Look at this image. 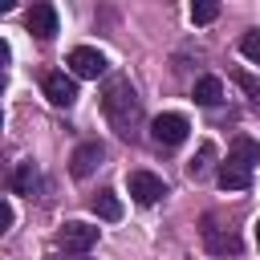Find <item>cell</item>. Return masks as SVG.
<instances>
[{"mask_svg": "<svg viewBox=\"0 0 260 260\" xmlns=\"http://www.w3.org/2000/svg\"><path fill=\"white\" fill-rule=\"evenodd\" d=\"M102 114H106V122H110L122 138L134 134V126H138V118H142V106H138V93L130 89L126 77H110V81H106V89H102Z\"/></svg>", "mask_w": 260, "mask_h": 260, "instance_id": "6da1fadb", "label": "cell"}, {"mask_svg": "<svg viewBox=\"0 0 260 260\" xmlns=\"http://www.w3.org/2000/svg\"><path fill=\"white\" fill-rule=\"evenodd\" d=\"M126 191H130L134 203L150 207V203H158V199L167 195V183H162L158 175H150V171H130V175H126Z\"/></svg>", "mask_w": 260, "mask_h": 260, "instance_id": "7a4b0ae2", "label": "cell"}, {"mask_svg": "<svg viewBox=\"0 0 260 260\" xmlns=\"http://www.w3.org/2000/svg\"><path fill=\"white\" fill-rule=\"evenodd\" d=\"M69 69H73V77L98 81L106 73V53L102 49H89V45H77V49H69Z\"/></svg>", "mask_w": 260, "mask_h": 260, "instance_id": "3957f363", "label": "cell"}, {"mask_svg": "<svg viewBox=\"0 0 260 260\" xmlns=\"http://www.w3.org/2000/svg\"><path fill=\"white\" fill-rule=\"evenodd\" d=\"M187 118L183 114H158L154 122H150V138L158 142V146H179L183 138H187Z\"/></svg>", "mask_w": 260, "mask_h": 260, "instance_id": "277c9868", "label": "cell"}, {"mask_svg": "<svg viewBox=\"0 0 260 260\" xmlns=\"http://www.w3.org/2000/svg\"><path fill=\"white\" fill-rule=\"evenodd\" d=\"M93 244H98V228H89V223L69 219V223H61V232H57V248H65V252H89Z\"/></svg>", "mask_w": 260, "mask_h": 260, "instance_id": "5b68a950", "label": "cell"}, {"mask_svg": "<svg viewBox=\"0 0 260 260\" xmlns=\"http://www.w3.org/2000/svg\"><path fill=\"white\" fill-rule=\"evenodd\" d=\"M45 98L53 102V106H61V110H69L73 102H77V81L69 77V73H45Z\"/></svg>", "mask_w": 260, "mask_h": 260, "instance_id": "8992f818", "label": "cell"}, {"mask_svg": "<svg viewBox=\"0 0 260 260\" xmlns=\"http://www.w3.org/2000/svg\"><path fill=\"white\" fill-rule=\"evenodd\" d=\"M24 24H28L32 37L49 41V37L57 32V8H53V4H32V8L24 12Z\"/></svg>", "mask_w": 260, "mask_h": 260, "instance_id": "52a82bcc", "label": "cell"}, {"mask_svg": "<svg viewBox=\"0 0 260 260\" xmlns=\"http://www.w3.org/2000/svg\"><path fill=\"white\" fill-rule=\"evenodd\" d=\"M106 158V146L102 142H81L77 150H73V158H69V171L77 175V179H85V175H93V167Z\"/></svg>", "mask_w": 260, "mask_h": 260, "instance_id": "ba28073f", "label": "cell"}, {"mask_svg": "<svg viewBox=\"0 0 260 260\" xmlns=\"http://www.w3.org/2000/svg\"><path fill=\"white\" fill-rule=\"evenodd\" d=\"M228 162H240L244 171H252V167L260 162V142H256V138H248V134L232 138V146H228Z\"/></svg>", "mask_w": 260, "mask_h": 260, "instance_id": "9c48e42d", "label": "cell"}, {"mask_svg": "<svg viewBox=\"0 0 260 260\" xmlns=\"http://www.w3.org/2000/svg\"><path fill=\"white\" fill-rule=\"evenodd\" d=\"M203 240H207V248H211L215 256H236V252H240V240H236L232 232H215L211 223L203 228Z\"/></svg>", "mask_w": 260, "mask_h": 260, "instance_id": "30bf717a", "label": "cell"}, {"mask_svg": "<svg viewBox=\"0 0 260 260\" xmlns=\"http://www.w3.org/2000/svg\"><path fill=\"white\" fill-rule=\"evenodd\" d=\"M248 183H252V171H244L240 162H223L219 167V187L223 191H244Z\"/></svg>", "mask_w": 260, "mask_h": 260, "instance_id": "8fae6325", "label": "cell"}, {"mask_svg": "<svg viewBox=\"0 0 260 260\" xmlns=\"http://www.w3.org/2000/svg\"><path fill=\"white\" fill-rule=\"evenodd\" d=\"M191 98H195L199 106H215V102L223 98V81H219V77H199L195 89H191Z\"/></svg>", "mask_w": 260, "mask_h": 260, "instance_id": "7c38bea8", "label": "cell"}, {"mask_svg": "<svg viewBox=\"0 0 260 260\" xmlns=\"http://www.w3.org/2000/svg\"><path fill=\"white\" fill-rule=\"evenodd\" d=\"M89 207H93V215H102V219H122V203H118L114 191H98V195L89 199Z\"/></svg>", "mask_w": 260, "mask_h": 260, "instance_id": "4fadbf2b", "label": "cell"}, {"mask_svg": "<svg viewBox=\"0 0 260 260\" xmlns=\"http://www.w3.org/2000/svg\"><path fill=\"white\" fill-rule=\"evenodd\" d=\"M32 187H37V167L32 162H20L12 171V195H32Z\"/></svg>", "mask_w": 260, "mask_h": 260, "instance_id": "5bb4252c", "label": "cell"}, {"mask_svg": "<svg viewBox=\"0 0 260 260\" xmlns=\"http://www.w3.org/2000/svg\"><path fill=\"white\" fill-rule=\"evenodd\" d=\"M211 158H215V146H211V142H203V146H199V154L187 162V175H191V179H203V175L211 171Z\"/></svg>", "mask_w": 260, "mask_h": 260, "instance_id": "9a60e30c", "label": "cell"}, {"mask_svg": "<svg viewBox=\"0 0 260 260\" xmlns=\"http://www.w3.org/2000/svg\"><path fill=\"white\" fill-rule=\"evenodd\" d=\"M215 16H219V4H215V0H195V4H191V20H195V24H211Z\"/></svg>", "mask_w": 260, "mask_h": 260, "instance_id": "2e32d148", "label": "cell"}, {"mask_svg": "<svg viewBox=\"0 0 260 260\" xmlns=\"http://www.w3.org/2000/svg\"><path fill=\"white\" fill-rule=\"evenodd\" d=\"M240 53H244L252 65H260V32H244V37H240Z\"/></svg>", "mask_w": 260, "mask_h": 260, "instance_id": "e0dca14e", "label": "cell"}, {"mask_svg": "<svg viewBox=\"0 0 260 260\" xmlns=\"http://www.w3.org/2000/svg\"><path fill=\"white\" fill-rule=\"evenodd\" d=\"M236 81H240L252 98H260V77H252V73H236Z\"/></svg>", "mask_w": 260, "mask_h": 260, "instance_id": "ac0fdd59", "label": "cell"}, {"mask_svg": "<svg viewBox=\"0 0 260 260\" xmlns=\"http://www.w3.org/2000/svg\"><path fill=\"white\" fill-rule=\"evenodd\" d=\"M12 219H16V215H12V203L4 199V207H0V223H4V228H12Z\"/></svg>", "mask_w": 260, "mask_h": 260, "instance_id": "d6986e66", "label": "cell"}, {"mask_svg": "<svg viewBox=\"0 0 260 260\" xmlns=\"http://www.w3.org/2000/svg\"><path fill=\"white\" fill-rule=\"evenodd\" d=\"M256 244H260V223H256Z\"/></svg>", "mask_w": 260, "mask_h": 260, "instance_id": "ffe728a7", "label": "cell"}]
</instances>
